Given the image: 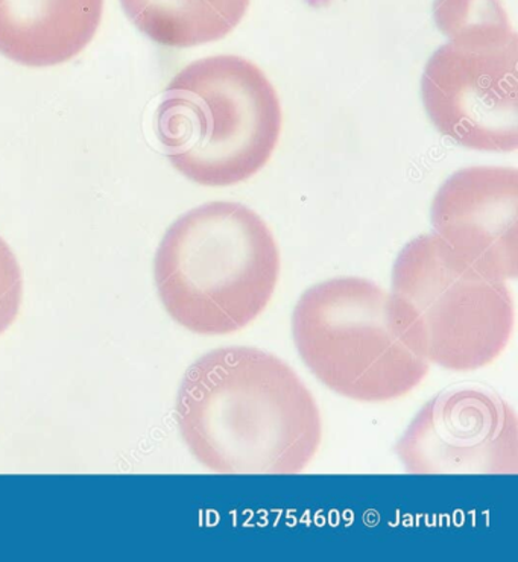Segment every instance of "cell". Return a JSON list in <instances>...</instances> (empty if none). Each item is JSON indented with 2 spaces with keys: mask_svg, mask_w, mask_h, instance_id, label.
I'll return each mask as SVG.
<instances>
[{
  "mask_svg": "<svg viewBox=\"0 0 518 562\" xmlns=\"http://www.w3.org/2000/svg\"><path fill=\"white\" fill-rule=\"evenodd\" d=\"M178 429L219 474L302 473L322 445L314 395L284 360L252 347L201 356L178 391Z\"/></svg>",
  "mask_w": 518,
  "mask_h": 562,
  "instance_id": "1",
  "label": "cell"
},
{
  "mask_svg": "<svg viewBox=\"0 0 518 562\" xmlns=\"http://www.w3.org/2000/svg\"><path fill=\"white\" fill-rule=\"evenodd\" d=\"M279 276L271 229L251 209L225 201L178 217L154 260L166 312L198 335L243 330L267 308Z\"/></svg>",
  "mask_w": 518,
  "mask_h": 562,
  "instance_id": "2",
  "label": "cell"
},
{
  "mask_svg": "<svg viewBox=\"0 0 518 562\" xmlns=\"http://www.w3.org/2000/svg\"><path fill=\"white\" fill-rule=\"evenodd\" d=\"M282 121L279 94L263 70L236 55H216L191 63L169 82L157 137L181 176L224 188L268 164Z\"/></svg>",
  "mask_w": 518,
  "mask_h": 562,
  "instance_id": "3",
  "label": "cell"
},
{
  "mask_svg": "<svg viewBox=\"0 0 518 562\" xmlns=\"http://www.w3.org/2000/svg\"><path fill=\"white\" fill-rule=\"evenodd\" d=\"M390 296L403 342L446 370L489 366L511 339L516 312L505 281L477 271L437 235L402 249Z\"/></svg>",
  "mask_w": 518,
  "mask_h": 562,
  "instance_id": "4",
  "label": "cell"
},
{
  "mask_svg": "<svg viewBox=\"0 0 518 562\" xmlns=\"http://www.w3.org/2000/svg\"><path fill=\"white\" fill-rule=\"evenodd\" d=\"M292 335L315 378L356 402L401 398L429 373V362L397 335L390 294L358 277L308 288L292 314Z\"/></svg>",
  "mask_w": 518,
  "mask_h": 562,
  "instance_id": "5",
  "label": "cell"
},
{
  "mask_svg": "<svg viewBox=\"0 0 518 562\" xmlns=\"http://www.w3.org/2000/svg\"><path fill=\"white\" fill-rule=\"evenodd\" d=\"M429 58L423 104L442 136L465 148H518V37L508 15L460 27Z\"/></svg>",
  "mask_w": 518,
  "mask_h": 562,
  "instance_id": "6",
  "label": "cell"
},
{
  "mask_svg": "<svg viewBox=\"0 0 518 562\" xmlns=\"http://www.w3.org/2000/svg\"><path fill=\"white\" fill-rule=\"evenodd\" d=\"M395 453L413 474H516L518 422L496 391H442L410 422Z\"/></svg>",
  "mask_w": 518,
  "mask_h": 562,
  "instance_id": "7",
  "label": "cell"
},
{
  "mask_svg": "<svg viewBox=\"0 0 518 562\" xmlns=\"http://www.w3.org/2000/svg\"><path fill=\"white\" fill-rule=\"evenodd\" d=\"M435 235L485 276L518 274V172L473 166L454 172L432 203Z\"/></svg>",
  "mask_w": 518,
  "mask_h": 562,
  "instance_id": "8",
  "label": "cell"
},
{
  "mask_svg": "<svg viewBox=\"0 0 518 562\" xmlns=\"http://www.w3.org/2000/svg\"><path fill=\"white\" fill-rule=\"evenodd\" d=\"M104 0H0V54L26 67L63 65L81 54Z\"/></svg>",
  "mask_w": 518,
  "mask_h": 562,
  "instance_id": "9",
  "label": "cell"
},
{
  "mask_svg": "<svg viewBox=\"0 0 518 562\" xmlns=\"http://www.w3.org/2000/svg\"><path fill=\"white\" fill-rule=\"evenodd\" d=\"M251 0H121L126 18L146 37L169 47L216 42L232 33Z\"/></svg>",
  "mask_w": 518,
  "mask_h": 562,
  "instance_id": "10",
  "label": "cell"
},
{
  "mask_svg": "<svg viewBox=\"0 0 518 562\" xmlns=\"http://www.w3.org/2000/svg\"><path fill=\"white\" fill-rule=\"evenodd\" d=\"M23 299L22 269L14 252L0 237V335L18 318Z\"/></svg>",
  "mask_w": 518,
  "mask_h": 562,
  "instance_id": "11",
  "label": "cell"
}]
</instances>
